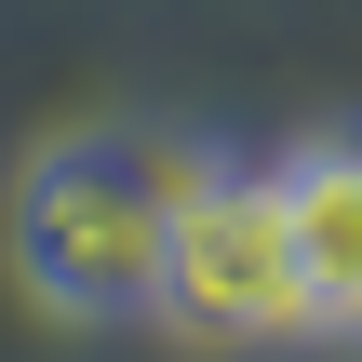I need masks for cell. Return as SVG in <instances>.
Instances as JSON below:
<instances>
[{
  "label": "cell",
  "mask_w": 362,
  "mask_h": 362,
  "mask_svg": "<svg viewBox=\"0 0 362 362\" xmlns=\"http://www.w3.org/2000/svg\"><path fill=\"white\" fill-rule=\"evenodd\" d=\"M202 175H215V148H188V134H81V148H54L27 175V202H13V255H27L40 309L134 322L161 296V228H175V202Z\"/></svg>",
  "instance_id": "6da1fadb"
},
{
  "label": "cell",
  "mask_w": 362,
  "mask_h": 362,
  "mask_svg": "<svg viewBox=\"0 0 362 362\" xmlns=\"http://www.w3.org/2000/svg\"><path fill=\"white\" fill-rule=\"evenodd\" d=\"M188 349H296L309 336V296H296V255H282V215H269V175H202L161 228V296H148Z\"/></svg>",
  "instance_id": "7a4b0ae2"
},
{
  "label": "cell",
  "mask_w": 362,
  "mask_h": 362,
  "mask_svg": "<svg viewBox=\"0 0 362 362\" xmlns=\"http://www.w3.org/2000/svg\"><path fill=\"white\" fill-rule=\"evenodd\" d=\"M269 215L309 296V336H362V134H309L269 161Z\"/></svg>",
  "instance_id": "3957f363"
}]
</instances>
